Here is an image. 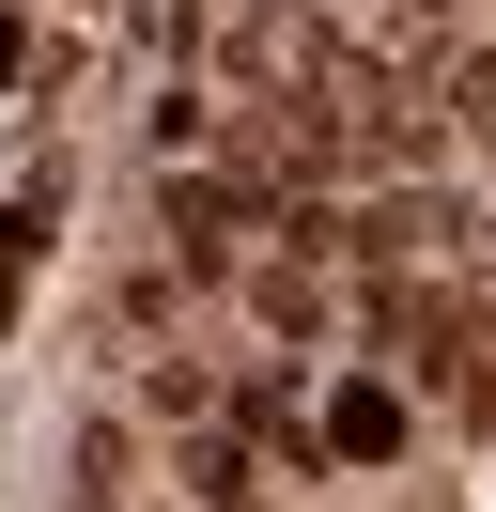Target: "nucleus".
Masks as SVG:
<instances>
[{"instance_id":"f03ea898","label":"nucleus","mask_w":496,"mask_h":512,"mask_svg":"<svg viewBox=\"0 0 496 512\" xmlns=\"http://www.w3.org/2000/svg\"><path fill=\"white\" fill-rule=\"evenodd\" d=\"M465 233H481V218H465L450 187H388V202L357 218V264H372V280H419V264H450Z\"/></svg>"},{"instance_id":"20e7f679","label":"nucleus","mask_w":496,"mask_h":512,"mask_svg":"<svg viewBox=\"0 0 496 512\" xmlns=\"http://www.w3.org/2000/svg\"><path fill=\"white\" fill-rule=\"evenodd\" d=\"M202 140H217V94H155V125H140V156H155V171H186Z\"/></svg>"},{"instance_id":"39448f33","label":"nucleus","mask_w":496,"mask_h":512,"mask_svg":"<svg viewBox=\"0 0 496 512\" xmlns=\"http://www.w3.org/2000/svg\"><path fill=\"white\" fill-rule=\"evenodd\" d=\"M31 249H47V187L0 218V326H16V295H31Z\"/></svg>"},{"instance_id":"6e6552de","label":"nucleus","mask_w":496,"mask_h":512,"mask_svg":"<svg viewBox=\"0 0 496 512\" xmlns=\"http://www.w3.org/2000/svg\"><path fill=\"white\" fill-rule=\"evenodd\" d=\"M434 109H450V125H496V47H465V63H450V94H434Z\"/></svg>"},{"instance_id":"f257e3e1","label":"nucleus","mask_w":496,"mask_h":512,"mask_svg":"<svg viewBox=\"0 0 496 512\" xmlns=\"http://www.w3.org/2000/svg\"><path fill=\"white\" fill-rule=\"evenodd\" d=\"M171 233H186V264H233V233H279V171H264V156L171 171Z\"/></svg>"},{"instance_id":"7ed1b4c3","label":"nucleus","mask_w":496,"mask_h":512,"mask_svg":"<svg viewBox=\"0 0 496 512\" xmlns=\"http://www.w3.org/2000/svg\"><path fill=\"white\" fill-rule=\"evenodd\" d=\"M403 435H419V404H403L388 373H341L326 388V466H403Z\"/></svg>"},{"instance_id":"0eeeda50","label":"nucleus","mask_w":496,"mask_h":512,"mask_svg":"<svg viewBox=\"0 0 496 512\" xmlns=\"http://www.w3.org/2000/svg\"><path fill=\"white\" fill-rule=\"evenodd\" d=\"M140 404H155V419H202V404H217V373H202V357H155Z\"/></svg>"},{"instance_id":"423d86ee","label":"nucleus","mask_w":496,"mask_h":512,"mask_svg":"<svg viewBox=\"0 0 496 512\" xmlns=\"http://www.w3.org/2000/svg\"><path fill=\"white\" fill-rule=\"evenodd\" d=\"M186 497H202V512H248V435H202V466H186Z\"/></svg>"}]
</instances>
